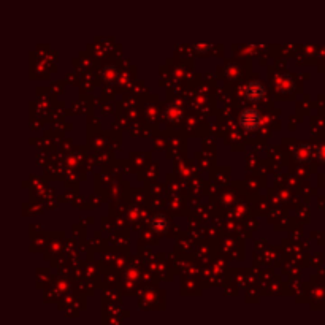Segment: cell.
I'll return each instance as SVG.
<instances>
[{
	"label": "cell",
	"mask_w": 325,
	"mask_h": 325,
	"mask_svg": "<svg viewBox=\"0 0 325 325\" xmlns=\"http://www.w3.org/2000/svg\"><path fill=\"white\" fill-rule=\"evenodd\" d=\"M238 121L243 128L248 130V132H252V130H257L260 122H262V115L255 108H246L245 111H241Z\"/></svg>",
	"instance_id": "1"
},
{
	"label": "cell",
	"mask_w": 325,
	"mask_h": 325,
	"mask_svg": "<svg viewBox=\"0 0 325 325\" xmlns=\"http://www.w3.org/2000/svg\"><path fill=\"white\" fill-rule=\"evenodd\" d=\"M245 95L251 102L262 100L265 95V86L262 83H258V81H251V83H248L245 88Z\"/></svg>",
	"instance_id": "2"
},
{
	"label": "cell",
	"mask_w": 325,
	"mask_h": 325,
	"mask_svg": "<svg viewBox=\"0 0 325 325\" xmlns=\"http://www.w3.org/2000/svg\"><path fill=\"white\" fill-rule=\"evenodd\" d=\"M167 227H168V221H167L165 216L157 214V216L153 218V221H151V229H153L154 232L160 233V232L167 230Z\"/></svg>",
	"instance_id": "3"
},
{
	"label": "cell",
	"mask_w": 325,
	"mask_h": 325,
	"mask_svg": "<svg viewBox=\"0 0 325 325\" xmlns=\"http://www.w3.org/2000/svg\"><path fill=\"white\" fill-rule=\"evenodd\" d=\"M310 153H311L310 146H300V148L297 149V153H295V156H297L298 160H308V159H310Z\"/></svg>",
	"instance_id": "4"
},
{
	"label": "cell",
	"mask_w": 325,
	"mask_h": 325,
	"mask_svg": "<svg viewBox=\"0 0 325 325\" xmlns=\"http://www.w3.org/2000/svg\"><path fill=\"white\" fill-rule=\"evenodd\" d=\"M116 76H118L116 69H113V67H108V69L103 72V79H105V81H115Z\"/></svg>",
	"instance_id": "5"
},
{
	"label": "cell",
	"mask_w": 325,
	"mask_h": 325,
	"mask_svg": "<svg viewBox=\"0 0 325 325\" xmlns=\"http://www.w3.org/2000/svg\"><path fill=\"white\" fill-rule=\"evenodd\" d=\"M193 48H195V51L202 53V51H208L209 50V45H193Z\"/></svg>",
	"instance_id": "6"
},
{
	"label": "cell",
	"mask_w": 325,
	"mask_h": 325,
	"mask_svg": "<svg viewBox=\"0 0 325 325\" xmlns=\"http://www.w3.org/2000/svg\"><path fill=\"white\" fill-rule=\"evenodd\" d=\"M323 56H325V48H323Z\"/></svg>",
	"instance_id": "7"
}]
</instances>
